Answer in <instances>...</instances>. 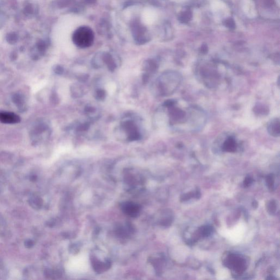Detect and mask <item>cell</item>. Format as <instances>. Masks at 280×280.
<instances>
[{
	"label": "cell",
	"mask_w": 280,
	"mask_h": 280,
	"mask_svg": "<svg viewBox=\"0 0 280 280\" xmlns=\"http://www.w3.org/2000/svg\"><path fill=\"white\" fill-rule=\"evenodd\" d=\"M253 205H254L253 206V207H255V208H257V207L258 203H257V201H253Z\"/></svg>",
	"instance_id": "cell-24"
},
{
	"label": "cell",
	"mask_w": 280,
	"mask_h": 280,
	"mask_svg": "<svg viewBox=\"0 0 280 280\" xmlns=\"http://www.w3.org/2000/svg\"><path fill=\"white\" fill-rule=\"evenodd\" d=\"M239 144L236 138L233 136H229L226 138L222 146V149L224 152L229 153H235L237 151Z\"/></svg>",
	"instance_id": "cell-7"
},
{
	"label": "cell",
	"mask_w": 280,
	"mask_h": 280,
	"mask_svg": "<svg viewBox=\"0 0 280 280\" xmlns=\"http://www.w3.org/2000/svg\"><path fill=\"white\" fill-rule=\"evenodd\" d=\"M91 263L93 264L94 269L98 273H102L104 271H106L108 269V268H110L111 266L110 263L108 262H105V263L100 262L99 260L96 259L94 258V257L91 258Z\"/></svg>",
	"instance_id": "cell-9"
},
{
	"label": "cell",
	"mask_w": 280,
	"mask_h": 280,
	"mask_svg": "<svg viewBox=\"0 0 280 280\" xmlns=\"http://www.w3.org/2000/svg\"><path fill=\"white\" fill-rule=\"evenodd\" d=\"M31 204L32 206H35V208H40L41 206V201H40V199L38 198H34L31 200Z\"/></svg>",
	"instance_id": "cell-18"
},
{
	"label": "cell",
	"mask_w": 280,
	"mask_h": 280,
	"mask_svg": "<svg viewBox=\"0 0 280 280\" xmlns=\"http://www.w3.org/2000/svg\"><path fill=\"white\" fill-rule=\"evenodd\" d=\"M192 13L189 11H186L183 12L179 17V20L182 23H187L192 18Z\"/></svg>",
	"instance_id": "cell-15"
},
{
	"label": "cell",
	"mask_w": 280,
	"mask_h": 280,
	"mask_svg": "<svg viewBox=\"0 0 280 280\" xmlns=\"http://www.w3.org/2000/svg\"><path fill=\"white\" fill-rule=\"evenodd\" d=\"M253 182V179L250 177H247L244 181V185L245 187H249L250 185Z\"/></svg>",
	"instance_id": "cell-20"
},
{
	"label": "cell",
	"mask_w": 280,
	"mask_h": 280,
	"mask_svg": "<svg viewBox=\"0 0 280 280\" xmlns=\"http://www.w3.org/2000/svg\"><path fill=\"white\" fill-rule=\"evenodd\" d=\"M208 51V48L207 45L204 44L202 45L201 47V52L203 53H206Z\"/></svg>",
	"instance_id": "cell-21"
},
{
	"label": "cell",
	"mask_w": 280,
	"mask_h": 280,
	"mask_svg": "<svg viewBox=\"0 0 280 280\" xmlns=\"http://www.w3.org/2000/svg\"><path fill=\"white\" fill-rule=\"evenodd\" d=\"M265 3L268 6H270L273 4V0H265Z\"/></svg>",
	"instance_id": "cell-23"
},
{
	"label": "cell",
	"mask_w": 280,
	"mask_h": 280,
	"mask_svg": "<svg viewBox=\"0 0 280 280\" xmlns=\"http://www.w3.org/2000/svg\"><path fill=\"white\" fill-rule=\"evenodd\" d=\"M225 24H226V26H227L230 29H234L235 27V22L231 19H228V20H226L225 22Z\"/></svg>",
	"instance_id": "cell-19"
},
{
	"label": "cell",
	"mask_w": 280,
	"mask_h": 280,
	"mask_svg": "<svg viewBox=\"0 0 280 280\" xmlns=\"http://www.w3.org/2000/svg\"><path fill=\"white\" fill-rule=\"evenodd\" d=\"M90 128L89 122H81L75 126V130L77 133H84L88 131Z\"/></svg>",
	"instance_id": "cell-13"
},
{
	"label": "cell",
	"mask_w": 280,
	"mask_h": 280,
	"mask_svg": "<svg viewBox=\"0 0 280 280\" xmlns=\"http://www.w3.org/2000/svg\"><path fill=\"white\" fill-rule=\"evenodd\" d=\"M224 264L226 267L239 273H242L246 268V260L240 255L233 253L228 255L224 261Z\"/></svg>",
	"instance_id": "cell-4"
},
{
	"label": "cell",
	"mask_w": 280,
	"mask_h": 280,
	"mask_svg": "<svg viewBox=\"0 0 280 280\" xmlns=\"http://www.w3.org/2000/svg\"><path fill=\"white\" fill-rule=\"evenodd\" d=\"M276 202L275 200H271V201H269L267 205V209L268 211L269 212L270 214H274L275 213L276 211Z\"/></svg>",
	"instance_id": "cell-16"
},
{
	"label": "cell",
	"mask_w": 280,
	"mask_h": 280,
	"mask_svg": "<svg viewBox=\"0 0 280 280\" xmlns=\"http://www.w3.org/2000/svg\"><path fill=\"white\" fill-rule=\"evenodd\" d=\"M182 79L181 75L176 71H165L152 84L151 90L157 96H168L176 91Z\"/></svg>",
	"instance_id": "cell-2"
},
{
	"label": "cell",
	"mask_w": 280,
	"mask_h": 280,
	"mask_svg": "<svg viewBox=\"0 0 280 280\" xmlns=\"http://www.w3.org/2000/svg\"><path fill=\"white\" fill-rule=\"evenodd\" d=\"M33 245H34V243H33V242L31 240H28V241H26V242H25V245H26V247H31L33 246Z\"/></svg>",
	"instance_id": "cell-22"
},
{
	"label": "cell",
	"mask_w": 280,
	"mask_h": 280,
	"mask_svg": "<svg viewBox=\"0 0 280 280\" xmlns=\"http://www.w3.org/2000/svg\"><path fill=\"white\" fill-rule=\"evenodd\" d=\"M142 125V120L138 115H125L115 128V137L119 141L127 142L140 141L143 136Z\"/></svg>",
	"instance_id": "cell-1"
},
{
	"label": "cell",
	"mask_w": 280,
	"mask_h": 280,
	"mask_svg": "<svg viewBox=\"0 0 280 280\" xmlns=\"http://www.w3.org/2000/svg\"><path fill=\"white\" fill-rule=\"evenodd\" d=\"M274 176L273 174H270L266 177V183L269 189L273 190L274 188Z\"/></svg>",
	"instance_id": "cell-17"
},
{
	"label": "cell",
	"mask_w": 280,
	"mask_h": 280,
	"mask_svg": "<svg viewBox=\"0 0 280 280\" xmlns=\"http://www.w3.org/2000/svg\"><path fill=\"white\" fill-rule=\"evenodd\" d=\"M71 94L74 98H80L84 95V88L83 86L78 83L73 84L70 89Z\"/></svg>",
	"instance_id": "cell-10"
},
{
	"label": "cell",
	"mask_w": 280,
	"mask_h": 280,
	"mask_svg": "<svg viewBox=\"0 0 280 280\" xmlns=\"http://www.w3.org/2000/svg\"><path fill=\"white\" fill-rule=\"evenodd\" d=\"M158 65L156 61L148 60L144 63L143 65L142 82L146 84L149 81L150 77L157 71Z\"/></svg>",
	"instance_id": "cell-5"
},
{
	"label": "cell",
	"mask_w": 280,
	"mask_h": 280,
	"mask_svg": "<svg viewBox=\"0 0 280 280\" xmlns=\"http://www.w3.org/2000/svg\"><path fill=\"white\" fill-rule=\"evenodd\" d=\"M106 91L102 88H99L95 91L94 97L99 101H103L106 97Z\"/></svg>",
	"instance_id": "cell-14"
},
{
	"label": "cell",
	"mask_w": 280,
	"mask_h": 280,
	"mask_svg": "<svg viewBox=\"0 0 280 280\" xmlns=\"http://www.w3.org/2000/svg\"><path fill=\"white\" fill-rule=\"evenodd\" d=\"M84 113L91 119H97L99 118V113L97 109L91 105H87L85 107Z\"/></svg>",
	"instance_id": "cell-12"
},
{
	"label": "cell",
	"mask_w": 280,
	"mask_h": 280,
	"mask_svg": "<svg viewBox=\"0 0 280 280\" xmlns=\"http://www.w3.org/2000/svg\"><path fill=\"white\" fill-rule=\"evenodd\" d=\"M1 121L7 123H14L18 122L19 118L17 115L12 113H1L0 114Z\"/></svg>",
	"instance_id": "cell-11"
},
{
	"label": "cell",
	"mask_w": 280,
	"mask_h": 280,
	"mask_svg": "<svg viewBox=\"0 0 280 280\" xmlns=\"http://www.w3.org/2000/svg\"><path fill=\"white\" fill-rule=\"evenodd\" d=\"M94 34L93 30L88 26L78 28L73 34L72 41L76 45L81 48H86L93 44Z\"/></svg>",
	"instance_id": "cell-3"
},
{
	"label": "cell",
	"mask_w": 280,
	"mask_h": 280,
	"mask_svg": "<svg viewBox=\"0 0 280 280\" xmlns=\"http://www.w3.org/2000/svg\"><path fill=\"white\" fill-rule=\"evenodd\" d=\"M123 211L130 217H136L139 215L141 208L137 203L133 202H126L122 206Z\"/></svg>",
	"instance_id": "cell-6"
},
{
	"label": "cell",
	"mask_w": 280,
	"mask_h": 280,
	"mask_svg": "<svg viewBox=\"0 0 280 280\" xmlns=\"http://www.w3.org/2000/svg\"><path fill=\"white\" fill-rule=\"evenodd\" d=\"M280 119L276 118L271 120L267 127L269 134L273 137H278L280 136Z\"/></svg>",
	"instance_id": "cell-8"
}]
</instances>
